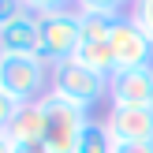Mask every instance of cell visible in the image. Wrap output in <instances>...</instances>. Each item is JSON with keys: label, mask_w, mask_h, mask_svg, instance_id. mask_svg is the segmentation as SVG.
I'll use <instances>...</instances> for the list:
<instances>
[{"label": "cell", "mask_w": 153, "mask_h": 153, "mask_svg": "<svg viewBox=\"0 0 153 153\" xmlns=\"http://www.w3.org/2000/svg\"><path fill=\"white\" fill-rule=\"evenodd\" d=\"M41 112H45V146L52 153H79V142H82V131L90 127V112L79 108V105L64 101L56 94H45L41 101Z\"/></svg>", "instance_id": "cell-1"}, {"label": "cell", "mask_w": 153, "mask_h": 153, "mask_svg": "<svg viewBox=\"0 0 153 153\" xmlns=\"http://www.w3.org/2000/svg\"><path fill=\"white\" fill-rule=\"evenodd\" d=\"M49 94H56V97H64V101L90 112L97 101L108 97V79H101L97 71L82 67L79 60H64V64H56L49 71Z\"/></svg>", "instance_id": "cell-2"}, {"label": "cell", "mask_w": 153, "mask_h": 153, "mask_svg": "<svg viewBox=\"0 0 153 153\" xmlns=\"http://www.w3.org/2000/svg\"><path fill=\"white\" fill-rule=\"evenodd\" d=\"M49 71L41 56H0V90L19 105H34L49 94Z\"/></svg>", "instance_id": "cell-3"}, {"label": "cell", "mask_w": 153, "mask_h": 153, "mask_svg": "<svg viewBox=\"0 0 153 153\" xmlns=\"http://www.w3.org/2000/svg\"><path fill=\"white\" fill-rule=\"evenodd\" d=\"M79 19L82 15L75 7H64V11H52V15H37V41H41L37 56L49 67H56V64H64V60L75 56V49L82 41Z\"/></svg>", "instance_id": "cell-4"}, {"label": "cell", "mask_w": 153, "mask_h": 153, "mask_svg": "<svg viewBox=\"0 0 153 153\" xmlns=\"http://www.w3.org/2000/svg\"><path fill=\"white\" fill-rule=\"evenodd\" d=\"M112 108H149L153 105V67H123L108 79Z\"/></svg>", "instance_id": "cell-5"}, {"label": "cell", "mask_w": 153, "mask_h": 153, "mask_svg": "<svg viewBox=\"0 0 153 153\" xmlns=\"http://www.w3.org/2000/svg\"><path fill=\"white\" fill-rule=\"evenodd\" d=\"M108 45H112V52H116V67L120 71H123V67H153V41L134 26L131 15L116 19Z\"/></svg>", "instance_id": "cell-6"}, {"label": "cell", "mask_w": 153, "mask_h": 153, "mask_svg": "<svg viewBox=\"0 0 153 153\" xmlns=\"http://www.w3.org/2000/svg\"><path fill=\"white\" fill-rule=\"evenodd\" d=\"M105 131L116 146L131 142H153V105L149 108H108Z\"/></svg>", "instance_id": "cell-7"}, {"label": "cell", "mask_w": 153, "mask_h": 153, "mask_svg": "<svg viewBox=\"0 0 153 153\" xmlns=\"http://www.w3.org/2000/svg\"><path fill=\"white\" fill-rule=\"evenodd\" d=\"M37 15L19 11L4 30H0V56H37Z\"/></svg>", "instance_id": "cell-8"}, {"label": "cell", "mask_w": 153, "mask_h": 153, "mask_svg": "<svg viewBox=\"0 0 153 153\" xmlns=\"http://www.w3.org/2000/svg\"><path fill=\"white\" fill-rule=\"evenodd\" d=\"M45 138V112L41 105H22L19 116H15V123L7 127V142L11 146H22V142H41Z\"/></svg>", "instance_id": "cell-9"}, {"label": "cell", "mask_w": 153, "mask_h": 153, "mask_svg": "<svg viewBox=\"0 0 153 153\" xmlns=\"http://www.w3.org/2000/svg\"><path fill=\"white\" fill-rule=\"evenodd\" d=\"M82 67H90V71H97L101 79H112V75L120 71L116 67V52H112L108 41H79V49H75V56Z\"/></svg>", "instance_id": "cell-10"}, {"label": "cell", "mask_w": 153, "mask_h": 153, "mask_svg": "<svg viewBox=\"0 0 153 153\" xmlns=\"http://www.w3.org/2000/svg\"><path fill=\"white\" fill-rule=\"evenodd\" d=\"M116 142L108 138L105 131V120H90V127L82 131V142H79V153H112Z\"/></svg>", "instance_id": "cell-11"}, {"label": "cell", "mask_w": 153, "mask_h": 153, "mask_svg": "<svg viewBox=\"0 0 153 153\" xmlns=\"http://www.w3.org/2000/svg\"><path fill=\"white\" fill-rule=\"evenodd\" d=\"M75 11L82 15H108V19H123L131 11V0H75Z\"/></svg>", "instance_id": "cell-12"}, {"label": "cell", "mask_w": 153, "mask_h": 153, "mask_svg": "<svg viewBox=\"0 0 153 153\" xmlns=\"http://www.w3.org/2000/svg\"><path fill=\"white\" fill-rule=\"evenodd\" d=\"M112 26H116V19H108V15H82V19H79L82 41H108V37H112Z\"/></svg>", "instance_id": "cell-13"}, {"label": "cell", "mask_w": 153, "mask_h": 153, "mask_svg": "<svg viewBox=\"0 0 153 153\" xmlns=\"http://www.w3.org/2000/svg\"><path fill=\"white\" fill-rule=\"evenodd\" d=\"M127 15H131L134 26L153 41V0H131V11H127Z\"/></svg>", "instance_id": "cell-14"}, {"label": "cell", "mask_w": 153, "mask_h": 153, "mask_svg": "<svg viewBox=\"0 0 153 153\" xmlns=\"http://www.w3.org/2000/svg\"><path fill=\"white\" fill-rule=\"evenodd\" d=\"M19 108H22V105L15 101L11 94H4V90H0V134H7V127L15 123V116H19Z\"/></svg>", "instance_id": "cell-15"}, {"label": "cell", "mask_w": 153, "mask_h": 153, "mask_svg": "<svg viewBox=\"0 0 153 153\" xmlns=\"http://www.w3.org/2000/svg\"><path fill=\"white\" fill-rule=\"evenodd\" d=\"M30 15H52V11H64V7H75V0H22Z\"/></svg>", "instance_id": "cell-16"}, {"label": "cell", "mask_w": 153, "mask_h": 153, "mask_svg": "<svg viewBox=\"0 0 153 153\" xmlns=\"http://www.w3.org/2000/svg\"><path fill=\"white\" fill-rule=\"evenodd\" d=\"M19 11H26V7H22V0H0V30H4Z\"/></svg>", "instance_id": "cell-17"}, {"label": "cell", "mask_w": 153, "mask_h": 153, "mask_svg": "<svg viewBox=\"0 0 153 153\" xmlns=\"http://www.w3.org/2000/svg\"><path fill=\"white\" fill-rule=\"evenodd\" d=\"M112 153H153V142H131V146H112Z\"/></svg>", "instance_id": "cell-18"}, {"label": "cell", "mask_w": 153, "mask_h": 153, "mask_svg": "<svg viewBox=\"0 0 153 153\" xmlns=\"http://www.w3.org/2000/svg\"><path fill=\"white\" fill-rule=\"evenodd\" d=\"M11 153H52L45 142H22V146H11Z\"/></svg>", "instance_id": "cell-19"}, {"label": "cell", "mask_w": 153, "mask_h": 153, "mask_svg": "<svg viewBox=\"0 0 153 153\" xmlns=\"http://www.w3.org/2000/svg\"><path fill=\"white\" fill-rule=\"evenodd\" d=\"M0 153H11V142H7V134H0Z\"/></svg>", "instance_id": "cell-20"}]
</instances>
